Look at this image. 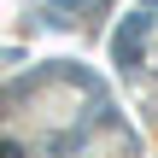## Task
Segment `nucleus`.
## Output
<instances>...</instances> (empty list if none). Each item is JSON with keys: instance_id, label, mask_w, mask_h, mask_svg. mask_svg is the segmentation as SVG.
Instances as JSON below:
<instances>
[{"instance_id": "obj_2", "label": "nucleus", "mask_w": 158, "mask_h": 158, "mask_svg": "<svg viewBox=\"0 0 158 158\" xmlns=\"http://www.w3.org/2000/svg\"><path fill=\"white\" fill-rule=\"evenodd\" d=\"M0 158H23V152H18V147H0Z\"/></svg>"}, {"instance_id": "obj_1", "label": "nucleus", "mask_w": 158, "mask_h": 158, "mask_svg": "<svg viewBox=\"0 0 158 158\" xmlns=\"http://www.w3.org/2000/svg\"><path fill=\"white\" fill-rule=\"evenodd\" d=\"M141 41H147V18H129L117 29V59L123 64H141Z\"/></svg>"}]
</instances>
